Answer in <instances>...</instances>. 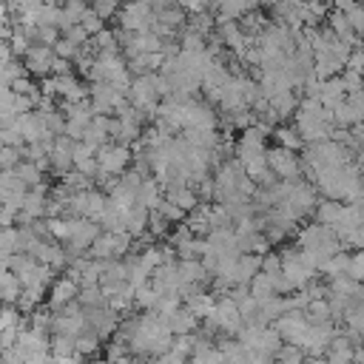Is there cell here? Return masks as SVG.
Masks as SVG:
<instances>
[{"instance_id": "6da1fadb", "label": "cell", "mask_w": 364, "mask_h": 364, "mask_svg": "<svg viewBox=\"0 0 364 364\" xmlns=\"http://www.w3.org/2000/svg\"><path fill=\"white\" fill-rule=\"evenodd\" d=\"M296 245L310 256V262L318 267V273H321L324 262H327L330 256H336V253L344 247L341 239H338V233H336V228L321 225V222H310V225L299 228Z\"/></svg>"}, {"instance_id": "7a4b0ae2", "label": "cell", "mask_w": 364, "mask_h": 364, "mask_svg": "<svg viewBox=\"0 0 364 364\" xmlns=\"http://www.w3.org/2000/svg\"><path fill=\"white\" fill-rule=\"evenodd\" d=\"M279 256H282V273H284V279L290 282L293 290H304V287L316 279L318 267L310 262V256H307L299 245H287V247H282Z\"/></svg>"}, {"instance_id": "3957f363", "label": "cell", "mask_w": 364, "mask_h": 364, "mask_svg": "<svg viewBox=\"0 0 364 364\" xmlns=\"http://www.w3.org/2000/svg\"><path fill=\"white\" fill-rule=\"evenodd\" d=\"M205 327L213 330V333H222V336H239V330L245 327V318H242L239 304L230 296L216 299V304L205 316Z\"/></svg>"}, {"instance_id": "277c9868", "label": "cell", "mask_w": 364, "mask_h": 364, "mask_svg": "<svg viewBox=\"0 0 364 364\" xmlns=\"http://www.w3.org/2000/svg\"><path fill=\"white\" fill-rule=\"evenodd\" d=\"M316 205H318V196H316L313 185H307V182H301V179H296V182H290L287 196H284V202H282L279 208H282L290 219L301 222V219H307V216H313V213H316Z\"/></svg>"}, {"instance_id": "5b68a950", "label": "cell", "mask_w": 364, "mask_h": 364, "mask_svg": "<svg viewBox=\"0 0 364 364\" xmlns=\"http://www.w3.org/2000/svg\"><path fill=\"white\" fill-rule=\"evenodd\" d=\"M119 28L125 31H154L156 26V11L151 6V0H125V6L117 14Z\"/></svg>"}, {"instance_id": "8992f818", "label": "cell", "mask_w": 364, "mask_h": 364, "mask_svg": "<svg viewBox=\"0 0 364 364\" xmlns=\"http://www.w3.org/2000/svg\"><path fill=\"white\" fill-rule=\"evenodd\" d=\"M97 159H100V179H117L128 171L134 154H131V145H122V142H105L100 151H97Z\"/></svg>"}, {"instance_id": "52a82bcc", "label": "cell", "mask_w": 364, "mask_h": 364, "mask_svg": "<svg viewBox=\"0 0 364 364\" xmlns=\"http://www.w3.org/2000/svg\"><path fill=\"white\" fill-rule=\"evenodd\" d=\"M267 128H262L259 122L256 125H250V128H245L242 134H239V139L233 142V154H236V159L245 165V162H250V159H259V156H267Z\"/></svg>"}, {"instance_id": "ba28073f", "label": "cell", "mask_w": 364, "mask_h": 364, "mask_svg": "<svg viewBox=\"0 0 364 364\" xmlns=\"http://www.w3.org/2000/svg\"><path fill=\"white\" fill-rule=\"evenodd\" d=\"M131 242H134V236L128 230H102L88 253L94 259H125Z\"/></svg>"}, {"instance_id": "9c48e42d", "label": "cell", "mask_w": 364, "mask_h": 364, "mask_svg": "<svg viewBox=\"0 0 364 364\" xmlns=\"http://www.w3.org/2000/svg\"><path fill=\"white\" fill-rule=\"evenodd\" d=\"M108 205V193L97 191V188H85V191H77L68 202V210L65 216H82V219H100V213L105 210Z\"/></svg>"}, {"instance_id": "30bf717a", "label": "cell", "mask_w": 364, "mask_h": 364, "mask_svg": "<svg viewBox=\"0 0 364 364\" xmlns=\"http://www.w3.org/2000/svg\"><path fill=\"white\" fill-rule=\"evenodd\" d=\"M85 330H88V310L80 301H71V304L54 310V333L80 336Z\"/></svg>"}, {"instance_id": "8fae6325", "label": "cell", "mask_w": 364, "mask_h": 364, "mask_svg": "<svg viewBox=\"0 0 364 364\" xmlns=\"http://www.w3.org/2000/svg\"><path fill=\"white\" fill-rule=\"evenodd\" d=\"M88 100H91L97 114H117V108L128 102V91H122L111 82H91Z\"/></svg>"}, {"instance_id": "7c38bea8", "label": "cell", "mask_w": 364, "mask_h": 364, "mask_svg": "<svg viewBox=\"0 0 364 364\" xmlns=\"http://www.w3.org/2000/svg\"><path fill=\"white\" fill-rule=\"evenodd\" d=\"M333 338H336L333 321H310V327H307L304 338L299 341V347H304V353L310 358H321L327 353V347H330Z\"/></svg>"}, {"instance_id": "4fadbf2b", "label": "cell", "mask_w": 364, "mask_h": 364, "mask_svg": "<svg viewBox=\"0 0 364 364\" xmlns=\"http://www.w3.org/2000/svg\"><path fill=\"white\" fill-rule=\"evenodd\" d=\"M20 60H23V65L28 68V74H31V77H40V80H46V77H51V74H54L57 51H54V46H46V43H34V46L26 51V57H20Z\"/></svg>"}, {"instance_id": "5bb4252c", "label": "cell", "mask_w": 364, "mask_h": 364, "mask_svg": "<svg viewBox=\"0 0 364 364\" xmlns=\"http://www.w3.org/2000/svg\"><path fill=\"white\" fill-rule=\"evenodd\" d=\"M267 162H270V171L284 182H296L301 176V159L290 148H282V145L267 148Z\"/></svg>"}, {"instance_id": "9a60e30c", "label": "cell", "mask_w": 364, "mask_h": 364, "mask_svg": "<svg viewBox=\"0 0 364 364\" xmlns=\"http://www.w3.org/2000/svg\"><path fill=\"white\" fill-rule=\"evenodd\" d=\"M102 233L100 222L94 219H82V216H74V230H71V239L65 242L68 253L71 256H82L85 250H91V245L97 242V236Z\"/></svg>"}, {"instance_id": "2e32d148", "label": "cell", "mask_w": 364, "mask_h": 364, "mask_svg": "<svg viewBox=\"0 0 364 364\" xmlns=\"http://www.w3.org/2000/svg\"><path fill=\"white\" fill-rule=\"evenodd\" d=\"M307 327H310V316H307V310H287L282 318H276V330H279L282 338L290 341V344H299V341L304 338Z\"/></svg>"}, {"instance_id": "e0dca14e", "label": "cell", "mask_w": 364, "mask_h": 364, "mask_svg": "<svg viewBox=\"0 0 364 364\" xmlns=\"http://www.w3.org/2000/svg\"><path fill=\"white\" fill-rule=\"evenodd\" d=\"M74 145H77V139H71L68 134H57V136H54L51 171H54L57 176H65L68 171H74Z\"/></svg>"}, {"instance_id": "ac0fdd59", "label": "cell", "mask_w": 364, "mask_h": 364, "mask_svg": "<svg viewBox=\"0 0 364 364\" xmlns=\"http://www.w3.org/2000/svg\"><path fill=\"white\" fill-rule=\"evenodd\" d=\"M88 330H94L100 338H111L119 330V313L114 307H94L88 310Z\"/></svg>"}, {"instance_id": "d6986e66", "label": "cell", "mask_w": 364, "mask_h": 364, "mask_svg": "<svg viewBox=\"0 0 364 364\" xmlns=\"http://www.w3.org/2000/svg\"><path fill=\"white\" fill-rule=\"evenodd\" d=\"M80 282L74 279V276H65V279H57L54 284H51V296H48V307L51 310H60V307H65V304H71V301H77L80 299Z\"/></svg>"}, {"instance_id": "ffe728a7", "label": "cell", "mask_w": 364, "mask_h": 364, "mask_svg": "<svg viewBox=\"0 0 364 364\" xmlns=\"http://www.w3.org/2000/svg\"><path fill=\"white\" fill-rule=\"evenodd\" d=\"M262 253H242L239 259H236V264H233V284H250L253 282V276L262 270Z\"/></svg>"}, {"instance_id": "44dd1931", "label": "cell", "mask_w": 364, "mask_h": 364, "mask_svg": "<svg viewBox=\"0 0 364 364\" xmlns=\"http://www.w3.org/2000/svg\"><path fill=\"white\" fill-rule=\"evenodd\" d=\"M256 9V0H213L216 20H242Z\"/></svg>"}, {"instance_id": "7402d4cb", "label": "cell", "mask_w": 364, "mask_h": 364, "mask_svg": "<svg viewBox=\"0 0 364 364\" xmlns=\"http://www.w3.org/2000/svg\"><path fill=\"white\" fill-rule=\"evenodd\" d=\"M122 213H125V230H128L131 236H142V233L148 230V225H151V208H148V205L136 202V205L125 208Z\"/></svg>"}, {"instance_id": "603a6c76", "label": "cell", "mask_w": 364, "mask_h": 364, "mask_svg": "<svg viewBox=\"0 0 364 364\" xmlns=\"http://www.w3.org/2000/svg\"><path fill=\"white\" fill-rule=\"evenodd\" d=\"M321 105L324 108H330V111H336L344 100H347V88H344V80H341V74L338 77H330V80H324L321 82Z\"/></svg>"}, {"instance_id": "cb8c5ba5", "label": "cell", "mask_w": 364, "mask_h": 364, "mask_svg": "<svg viewBox=\"0 0 364 364\" xmlns=\"http://www.w3.org/2000/svg\"><path fill=\"white\" fill-rule=\"evenodd\" d=\"M168 324H171V330H173V336H185V333H196V327H199V316L188 307V304H182L179 310H173L171 316H168Z\"/></svg>"}, {"instance_id": "d4e9b609", "label": "cell", "mask_w": 364, "mask_h": 364, "mask_svg": "<svg viewBox=\"0 0 364 364\" xmlns=\"http://www.w3.org/2000/svg\"><path fill=\"white\" fill-rule=\"evenodd\" d=\"M165 196H168L173 205H179L185 213H191V210L199 205V193H196L193 185H176V188H168Z\"/></svg>"}, {"instance_id": "484cf974", "label": "cell", "mask_w": 364, "mask_h": 364, "mask_svg": "<svg viewBox=\"0 0 364 364\" xmlns=\"http://www.w3.org/2000/svg\"><path fill=\"white\" fill-rule=\"evenodd\" d=\"M250 296L262 301V299L282 296V293H279V287H276V279H273L267 270H259V273L253 276V282H250Z\"/></svg>"}, {"instance_id": "4316f807", "label": "cell", "mask_w": 364, "mask_h": 364, "mask_svg": "<svg viewBox=\"0 0 364 364\" xmlns=\"http://www.w3.org/2000/svg\"><path fill=\"white\" fill-rule=\"evenodd\" d=\"M185 304H188L199 318H205V316L210 313V307L216 304V299H213V293H208L205 287H193V290L185 296Z\"/></svg>"}, {"instance_id": "83f0119b", "label": "cell", "mask_w": 364, "mask_h": 364, "mask_svg": "<svg viewBox=\"0 0 364 364\" xmlns=\"http://www.w3.org/2000/svg\"><path fill=\"white\" fill-rule=\"evenodd\" d=\"M336 9H341L358 37H364V3L358 0H336Z\"/></svg>"}, {"instance_id": "f1b7e54d", "label": "cell", "mask_w": 364, "mask_h": 364, "mask_svg": "<svg viewBox=\"0 0 364 364\" xmlns=\"http://www.w3.org/2000/svg\"><path fill=\"white\" fill-rule=\"evenodd\" d=\"M273 136H276V145H282V148H290V151H299V148H304V139H301V134H299V128L296 125H276L273 128Z\"/></svg>"}, {"instance_id": "f546056e", "label": "cell", "mask_w": 364, "mask_h": 364, "mask_svg": "<svg viewBox=\"0 0 364 364\" xmlns=\"http://www.w3.org/2000/svg\"><path fill=\"white\" fill-rule=\"evenodd\" d=\"M338 213H341V202H336V199H318V205H316V222H321V225H336V219H338Z\"/></svg>"}, {"instance_id": "4dcf8cb0", "label": "cell", "mask_w": 364, "mask_h": 364, "mask_svg": "<svg viewBox=\"0 0 364 364\" xmlns=\"http://www.w3.org/2000/svg\"><path fill=\"white\" fill-rule=\"evenodd\" d=\"M347 267H350V253H344V250H338L336 256H330L327 262H324V267H321V273L327 276V282L330 279H338V276H347Z\"/></svg>"}, {"instance_id": "1f68e13d", "label": "cell", "mask_w": 364, "mask_h": 364, "mask_svg": "<svg viewBox=\"0 0 364 364\" xmlns=\"http://www.w3.org/2000/svg\"><path fill=\"white\" fill-rule=\"evenodd\" d=\"M85 310H94V307H105L108 304V296H105V290L100 287V284H88V287H82L80 290V299H77Z\"/></svg>"}, {"instance_id": "d6a6232c", "label": "cell", "mask_w": 364, "mask_h": 364, "mask_svg": "<svg viewBox=\"0 0 364 364\" xmlns=\"http://www.w3.org/2000/svg\"><path fill=\"white\" fill-rule=\"evenodd\" d=\"M14 171H17V176H20V179H23L28 188L43 185V168H40L34 159H23V162H20Z\"/></svg>"}, {"instance_id": "836d02e7", "label": "cell", "mask_w": 364, "mask_h": 364, "mask_svg": "<svg viewBox=\"0 0 364 364\" xmlns=\"http://www.w3.org/2000/svg\"><path fill=\"white\" fill-rule=\"evenodd\" d=\"M276 364H307V353H304V347L284 341L276 353Z\"/></svg>"}, {"instance_id": "e575fe53", "label": "cell", "mask_w": 364, "mask_h": 364, "mask_svg": "<svg viewBox=\"0 0 364 364\" xmlns=\"http://www.w3.org/2000/svg\"><path fill=\"white\" fill-rule=\"evenodd\" d=\"M179 250V259H202L208 253V239H199V236H191L185 239L182 245H176Z\"/></svg>"}, {"instance_id": "d590c367", "label": "cell", "mask_w": 364, "mask_h": 364, "mask_svg": "<svg viewBox=\"0 0 364 364\" xmlns=\"http://www.w3.org/2000/svg\"><path fill=\"white\" fill-rule=\"evenodd\" d=\"M51 353L57 358H68V355H77V336H65V333H57L51 338Z\"/></svg>"}, {"instance_id": "8d00e7d4", "label": "cell", "mask_w": 364, "mask_h": 364, "mask_svg": "<svg viewBox=\"0 0 364 364\" xmlns=\"http://www.w3.org/2000/svg\"><path fill=\"white\" fill-rule=\"evenodd\" d=\"M307 316H310V321H333L330 299H313L307 304Z\"/></svg>"}, {"instance_id": "74e56055", "label": "cell", "mask_w": 364, "mask_h": 364, "mask_svg": "<svg viewBox=\"0 0 364 364\" xmlns=\"http://www.w3.org/2000/svg\"><path fill=\"white\" fill-rule=\"evenodd\" d=\"M0 250H3V262L11 259L14 253H20V242H17V228H3V236H0Z\"/></svg>"}, {"instance_id": "f35d334b", "label": "cell", "mask_w": 364, "mask_h": 364, "mask_svg": "<svg viewBox=\"0 0 364 364\" xmlns=\"http://www.w3.org/2000/svg\"><path fill=\"white\" fill-rule=\"evenodd\" d=\"M100 350V336L94 333V330H85V333H80L77 336V355H94Z\"/></svg>"}, {"instance_id": "ab89813d", "label": "cell", "mask_w": 364, "mask_h": 364, "mask_svg": "<svg viewBox=\"0 0 364 364\" xmlns=\"http://www.w3.org/2000/svg\"><path fill=\"white\" fill-rule=\"evenodd\" d=\"M341 80H344L347 94H361V91H364V71L344 68V71H341Z\"/></svg>"}, {"instance_id": "60d3db41", "label": "cell", "mask_w": 364, "mask_h": 364, "mask_svg": "<svg viewBox=\"0 0 364 364\" xmlns=\"http://www.w3.org/2000/svg\"><path fill=\"white\" fill-rule=\"evenodd\" d=\"M151 210H159V213H162V216H165V219H168L171 225H173V222H182V219L188 216V213H185V210H182L179 205H173V202H171L168 196H165V199H162V202H159L156 208H151Z\"/></svg>"}, {"instance_id": "b9f144b4", "label": "cell", "mask_w": 364, "mask_h": 364, "mask_svg": "<svg viewBox=\"0 0 364 364\" xmlns=\"http://www.w3.org/2000/svg\"><path fill=\"white\" fill-rule=\"evenodd\" d=\"M54 51H57V57H63V60H77L80 57V51H82V46H77V43H71L68 37H60L57 43H54Z\"/></svg>"}, {"instance_id": "7bdbcfd3", "label": "cell", "mask_w": 364, "mask_h": 364, "mask_svg": "<svg viewBox=\"0 0 364 364\" xmlns=\"http://www.w3.org/2000/svg\"><path fill=\"white\" fill-rule=\"evenodd\" d=\"M122 6H125V0H91V9H94L102 20H108L111 14H119Z\"/></svg>"}, {"instance_id": "ee69618b", "label": "cell", "mask_w": 364, "mask_h": 364, "mask_svg": "<svg viewBox=\"0 0 364 364\" xmlns=\"http://www.w3.org/2000/svg\"><path fill=\"white\" fill-rule=\"evenodd\" d=\"M148 364H191V358H188V355H182V353H176V350L171 347L168 353H159V355L148 358Z\"/></svg>"}, {"instance_id": "f6af8a7d", "label": "cell", "mask_w": 364, "mask_h": 364, "mask_svg": "<svg viewBox=\"0 0 364 364\" xmlns=\"http://www.w3.org/2000/svg\"><path fill=\"white\" fill-rule=\"evenodd\" d=\"M347 276H350V279H355V282H364V250H358V253H353V256H350Z\"/></svg>"}, {"instance_id": "bcb514c9", "label": "cell", "mask_w": 364, "mask_h": 364, "mask_svg": "<svg viewBox=\"0 0 364 364\" xmlns=\"http://www.w3.org/2000/svg\"><path fill=\"white\" fill-rule=\"evenodd\" d=\"M176 6H182L188 14H199V11H208L213 0H176Z\"/></svg>"}, {"instance_id": "7dc6e473", "label": "cell", "mask_w": 364, "mask_h": 364, "mask_svg": "<svg viewBox=\"0 0 364 364\" xmlns=\"http://www.w3.org/2000/svg\"><path fill=\"white\" fill-rule=\"evenodd\" d=\"M168 225H171V222H168V219H165L159 210H151V225H148V230H151L154 236L165 233V230H168Z\"/></svg>"}, {"instance_id": "c3c4849f", "label": "cell", "mask_w": 364, "mask_h": 364, "mask_svg": "<svg viewBox=\"0 0 364 364\" xmlns=\"http://www.w3.org/2000/svg\"><path fill=\"white\" fill-rule=\"evenodd\" d=\"M355 165H358V168H361V176H364V148H361V151H358V162H355Z\"/></svg>"}, {"instance_id": "681fc988", "label": "cell", "mask_w": 364, "mask_h": 364, "mask_svg": "<svg viewBox=\"0 0 364 364\" xmlns=\"http://www.w3.org/2000/svg\"><path fill=\"white\" fill-rule=\"evenodd\" d=\"M71 364H82V355H77V358H74V361H71Z\"/></svg>"}, {"instance_id": "f907efd6", "label": "cell", "mask_w": 364, "mask_h": 364, "mask_svg": "<svg viewBox=\"0 0 364 364\" xmlns=\"http://www.w3.org/2000/svg\"><path fill=\"white\" fill-rule=\"evenodd\" d=\"M51 3H60V6H65V3H68V0H51Z\"/></svg>"}]
</instances>
